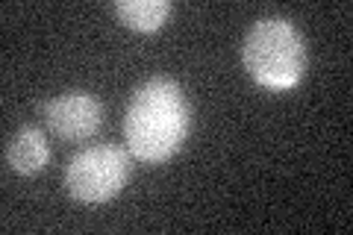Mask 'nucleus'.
Masks as SVG:
<instances>
[{
  "mask_svg": "<svg viewBox=\"0 0 353 235\" xmlns=\"http://www.w3.org/2000/svg\"><path fill=\"white\" fill-rule=\"evenodd\" d=\"M6 165L21 176L41 174L50 162V147L44 141V132L39 127H21L12 139L6 141Z\"/></svg>",
  "mask_w": 353,
  "mask_h": 235,
  "instance_id": "obj_5",
  "label": "nucleus"
},
{
  "mask_svg": "<svg viewBox=\"0 0 353 235\" xmlns=\"http://www.w3.org/2000/svg\"><path fill=\"white\" fill-rule=\"evenodd\" d=\"M132 174V153L118 144H94L65 167V188L80 203H106L124 192Z\"/></svg>",
  "mask_w": 353,
  "mask_h": 235,
  "instance_id": "obj_3",
  "label": "nucleus"
},
{
  "mask_svg": "<svg viewBox=\"0 0 353 235\" xmlns=\"http://www.w3.org/2000/svg\"><path fill=\"white\" fill-rule=\"evenodd\" d=\"M41 112H44V121H48V130L59 141H68V144L92 139L101 130V121H103L101 100L92 97L88 92H65L59 97L48 100Z\"/></svg>",
  "mask_w": 353,
  "mask_h": 235,
  "instance_id": "obj_4",
  "label": "nucleus"
},
{
  "mask_svg": "<svg viewBox=\"0 0 353 235\" xmlns=\"http://www.w3.org/2000/svg\"><path fill=\"white\" fill-rule=\"evenodd\" d=\"M115 15L130 30L157 32L171 15V3L168 0H118Z\"/></svg>",
  "mask_w": 353,
  "mask_h": 235,
  "instance_id": "obj_6",
  "label": "nucleus"
},
{
  "mask_svg": "<svg viewBox=\"0 0 353 235\" xmlns=\"http://www.w3.org/2000/svg\"><path fill=\"white\" fill-rule=\"evenodd\" d=\"M189 103L168 76H153L132 92L124 112L127 150L139 162L159 165L183 147L189 136Z\"/></svg>",
  "mask_w": 353,
  "mask_h": 235,
  "instance_id": "obj_1",
  "label": "nucleus"
},
{
  "mask_svg": "<svg viewBox=\"0 0 353 235\" xmlns=\"http://www.w3.org/2000/svg\"><path fill=\"white\" fill-rule=\"evenodd\" d=\"M245 71L271 92H289L306 74V44L289 18H259L241 44Z\"/></svg>",
  "mask_w": 353,
  "mask_h": 235,
  "instance_id": "obj_2",
  "label": "nucleus"
}]
</instances>
